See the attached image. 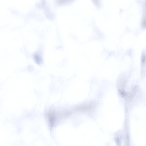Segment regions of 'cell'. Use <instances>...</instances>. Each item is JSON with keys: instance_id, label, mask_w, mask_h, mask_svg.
Here are the masks:
<instances>
[{"instance_id": "obj_1", "label": "cell", "mask_w": 146, "mask_h": 146, "mask_svg": "<svg viewBox=\"0 0 146 146\" xmlns=\"http://www.w3.org/2000/svg\"><path fill=\"white\" fill-rule=\"evenodd\" d=\"M34 59L36 62L38 64L40 63L42 61L40 56L38 54L35 55L34 56Z\"/></svg>"}]
</instances>
